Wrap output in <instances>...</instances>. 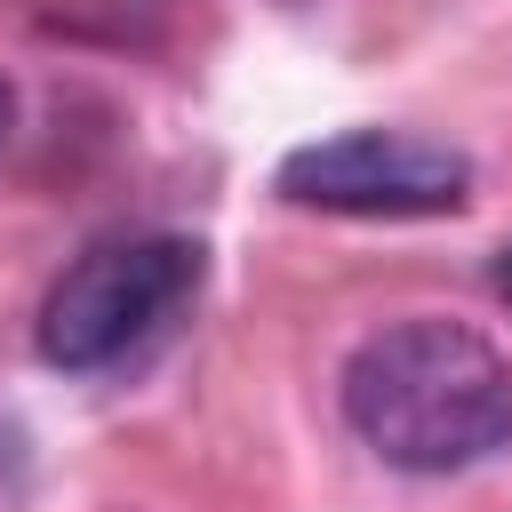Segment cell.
<instances>
[{"label": "cell", "instance_id": "5", "mask_svg": "<svg viewBox=\"0 0 512 512\" xmlns=\"http://www.w3.org/2000/svg\"><path fill=\"white\" fill-rule=\"evenodd\" d=\"M488 272H496V296H504V304H512V240H504V248H496V264H488Z\"/></svg>", "mask_w": 512, "mask_h": 512}, {"label": "cell", "instance_id": "6", "mask_svg": "<svg viewBox=\"0 0 512 512\" xmlns=\"http://www.w3.org/2000/svg\"><path fill=\"white\" fill-rule=\"evenodd\" d=\"M0 128H8V80H0Z\"/></svg>", "mask_w": 512, "mask_h": 512}, {"label": "cell", "instance_id": "2", "mask_svg": "<svg viewBox=\"0 0 512 512\" xmlns=\"http://www.w3.org/2000/svg\"><path fill=\"white\" fill-rule=\"evenodd\" d=\"M208 248L184 232H128V240H96L88 256H72L40 304V360L64 376H104L128 352H144L192 296H200Z\"/></svg>", "mask_w": 512, "mask_h": 512}, {"label": "cell", "instance_id": "4", "mask_svg": "<svg viewBox=\"0 0 512 512\" xmlns=\"http://www.w3.org/2000/svg\"><path fill=\"white\" fill-rule=\"evenodd\" d=\"M16 464H24V432H16V416L0 408V480H8Z\"/></svg>", "mask_w": 512, "mask_h": 512}, {"label": "cell", "instance_id": "1", "mask_svg": "<svg viewBox=\"0 0 512 512\" xmlns=\"http://www.w3.org/2000/svg\"><path fill=\"white\" fill-rule=\"evenodd\" d=\"M344 424L416 480L472 472L512 448V360L472 320H392L344 360Z\"/></svg>", "mask_w": 512, "mask_h": 512}, {"label": "cell", "instance_id": "3", "mask_svg": "<svg viewBox=\"0 0 512 512\" xmlns=\"http://www.w3.org/2000/svg\"><path fill=\"white\" fill-rule=\"evenodd\" d=\"M272 184L280 200L320 208V216L408 224V216H456L472 200V160L416 128H344V136L296 144Z\"/></svg>", "mask_w": 512, "mask_h": 512}]
</instances>
